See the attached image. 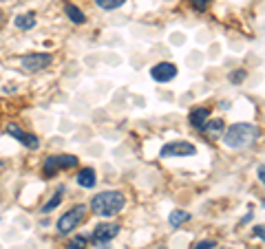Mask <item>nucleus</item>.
I'll return each mask as SVG.
<instances>
[{"instance_id":"nucleus-1","label":"nucleus","mask_w":265,"mask_h":249,"mask_svg":"<svg viewBox=\"0 0 265 249\" xmlns=\"http://www.w3.org/2000/svg\"><path fill=\"white\" fill-rule=\"evenodd\" d=\"M258 139V128L254 124H248V121H241V124H234L226 130L224 135V143L228 148H250Z\"/></svg>"},{"instance_id":"nucleus-2","label":"nucleus","mask_w":265,"mask_h":249,"mask_svg":"<svg viewBox=\"0 0 265 249\" xmlns=\"http://www.w3.org/2000/svg\"><path fill=\"white\" fill-rule=\"evenodd\" d=\"M91 210L98 216H115L117 212L124 210V196L119 192H100L98 196H93L91 201Z\"/></svg>"},{"instance_id":"nucleus-3","label":"nucleus","mask_w":265,"mask_h":249,"mask_svg":"<svg viewBox=\"0 0 265 249\" xmlns=\"http://www.w3.org/2000/svg\"><path fill=\"white\" fill-rule=\"evenodd\" d=\"M84 216H86V205H75V208H71L69 212H66V214L60 216V221H58V232H60V234L73 232V229L84 221Z\"/></svg>"},{"instance_id":"nucleus-4","label":"nucleus","mask_w":265,"mask_h":249,"mask_svg":"<svg viewBox=\"0 0 265 249\" xmlns=\"http://www.w3.org/2000/svg\"><path fill=\"white\" fill-rule=\"evenodd\" d=\"M51 64V56L49 53H29L20 60V66L25 69L27 73H38L42 69H47V66Z\"/></svg>"},{"instance_id":"nucleus-5","label":"nucleus","mask_w":265,"mask_h":249,"mask_svg":"<svg viewBox=\"0 0 265 249\" xmlns=\"http://www.w3.org/2000/svg\"><path fill=\"white\" fill-rule=\"evenodd\" d=\"M195 153H197L195 143H190V141H172V143L164 145L159 155L161 157H190Z\"/></svg>"},{"instance_id":"nucleus-6","label":"nucleus","mask_w":265,"mask_h":249,"mask_svg":"<svg viewBox=\"0 0 265 249\" xmlns=\"http://www.w3.org/2000/svg\"><path fill=\"white\" fill-rule=\"evenodd\" d=\"M117 234H119V225H115V223H100V225L93 229L91 238L98 242V245H104V242L115 238Z\"/></svg>"},{"instance_id":"nucleus-7","label":"nucleus","mask_w":265,"mask_h":249,"mask_svg":"<svg viewBox=\"0 0 265 249\" xmlns=\"http://www.w3.org/2000/svg\"><path fill=\"white\" fill-rule=\"evenodd\" d=\"M7 135L14 137V139H18V141H22V145H27L29 150H35V148L40 145V143H38V137L31 135V132H25L18 124H9V126H7Z\"/></svg>"},{"instance_id":"nucleus-8","label":"nucleus","mask_w":265,"mask_h":249,"mask_svg":"<svg viewBox=\"0 0 265 249\" xmlns=\"http://www.w3.org/2000/svg\"><path fill=\"white\" fill-rule=\"evenodd\" d=\"M174 75H177V66L170 62H159L150 69V77L155 82H170L174 80Z\"/></svg>"},{"instance_id":"nucleus-9","label":"nucleus","mask_w":265,"mask_h":249,"mask_svg":"<svg viewBox=\"0 0 265 249\" xmlns=\"http://www.w3.org/2000/svg\"><path fill=\"white\" fill-rule=\"evenodd\" d=\"M208 117H210L208 108H195V111L190 113V126H195L197 130H203V126H206Z\"/></svg>"},{"instance_id":"nucleus-10","label":"nucleus","mask_w":265,"mask_h":249,"mask_svg":"<svg viewBox=\"0 0 265 249\" xmlns=\"http://www.w3.org/2000/svg\"><path fill=\"white\" fill-rule=\"evenodd\" d=\"M75 181H77V185H82V187H93L95 185V170L93 168H82L80 172H77V177H75Z\"/></svg>"},{"instance_id":"nucleus-11","label":"nucleus","mask_w":265,"mask_h":249,"mask_svg":"<svg viewBox=\"0 0 265 249\" xmlns=\"http://www.w3.org/2000/svg\"><path fill=\"white\" fill-rule=\"evenodd\" d=\"M14 24L18 29H22V31H25V29H33L35 27V14H31V11H29V14H20L14 20Z\"/></svg>"},{"instance_id":"nucleus-12","label":"nucleus","mask_w":265,"mask_h":249,"mask_svg":"<svg viewBox=\"0 0 265 249\" xmlns=\"http://www.w3.org/2000/svg\"><path fill=\"white\" fill-rule=\"evenodd\" d=\"M64 11H66V16H69V20H71V22H75V24H84V22H86V16H84L82 11L75 7V5H71V3H69V5L64 7Z\"/></svg>"},{"instance_id":"nucleus-13","label":"nucleus","mask_w":265,"mask_h":249,"mask_svg":"<svg viewBox=\"0 0 265 249\" xmlns=\"http://www.w3.org/2000/svg\"><path fill=\"white\" fill-rule=\"evenodd\" d=\"M190 221V214L188 212H184V210H174L170 216H168V223H170L172 227H179V225H184V223H188Z\"/></svg>"},{"instance_id":"nucleus-14","label":"nucleus","mask_w":265,"mask_h":249,"mask_svg":"<svg viewBox=\"0 0 265 249\" xmlns=\"http://www.w3.org/2000/svg\"><path fill=\"white\" fill-rule=\"evenodd\" d=\"M224 121L221 119H212V121H206V126H203V132L206 135H210V137H214V135H219L221 130H224Z\"/></svg>"},{"instance_id":"nucleus-15","label":"nucleus","mask_w":265,"mask_h":249,"mask_svg":"<svg viewBox=\"0 0 265 249\" xmlns=\"http://www.w3.org/2000/svg\"><path fill=\"white\" fill-rule=\"evenodd\" d=\"M56 161H58V168H75L77 166V157H73V155H60V157H56Z\"/></svg>"},{"instance_id":"nucleus-16","label":"nucleus","mask_w":265,"mask_h":249,"mask_svg":"<svg viewBox=\"0 0 265 249\" xmlns=\"http://www.w3.org/2000/svg\"><path fill=\"white\" fill-rule=\"evenodd\" d=\"M95 3H98V7H102V9H106V11H113V9L122 7V5L126 3V0H95Z\"/></svg>"},{"instance_id":"nucleus-17","label":"nucleus","mask_w":265,"mask_h":249,"mask_svg":"<svg viewBox=\"0 0 265 249\" xmlns=\"http://www.w3.org/2000/svg\"><path fill=\"white\" fill-rule=\"evenodd\" d=\"M56 172H58V161H56V157H49L45 161V174L47 177H53Z\"/></svg>"},{"instance_id":"nucleus-18","label":"nucleus","mask_w":265,"mask_h":249,"mask_svg":"<svg viewBox=\"0 0 265 249\" xmlns=\"http://www.w3.org/2000/svg\"><path fill=\"white\" fill-rule=\"evenodd\" d=\"M60 201H62V190H58L56 194H53V198H51V201H49V203H47V205H45V208H42V212H45V214H47V212H51V210H56Z\"/></svg>"},{"instance_id":"nucleus-19","label":"nucleus","mask_w":265,"mask_h":249,"mask_svg":"<svg viewBox=\"0 0 265 249\" xmlns=\"http://www.w3.org/2000/svg\"><path fill=\"white\" fill-rule=\"evenodd\" d=\"M84 247H86V238H84V236H75V238L66 245V249H84Z\"/></svg>"},{"instance_id":"nucleus-20","label":"nucleus","mask_w":265,"mask_h":249,"mask_svg":"<svg viewBox=\"0 0 265 249\" xmlns=\"http://www.w3.org/2000/svg\"><path fill=\"white\" fill-rule=\"evenodd\" d=\"M245 80V71L241 69V71H232V75H230V82L232 84H239V82H243Z\"/></svg>"},{"instance_id":"nucleus-21","label":"nucleus","mask_w":265,"mask_h":249,"mask_svg":"<svg viewBox=\"0 0 265 249\" xmlns=\"http://www.w3.org/2000/svg\"><path fill=\"white\" fill-rule=\"evenodd\" d=\"M214 247H216L214 240H201V242H197L192 249H214Z\"/></svg>"},{"instance_id":"nucleus-22","label":"nucleus","mask_w":265,"mask_h":249,"mask_svg":"<svg viewBox=\"0 0 265 249\" xmlns=\"http://www.w3.org/2000/svg\"><path fill=\"white\" fill-rule=\"evenodd\" d=\"M192 5H195V9H199V11H203L208 7V0H192Z\"/></svg>"},{"instance_id":"nucleus-23","label":"nucleus","mask_w":265,"mask_h":249,"mask_svg":"<svg viewBox=\"0 0 265 249\" xmlns=\"http://www.w3.org/2000/svg\"><path fill=\"white\" fill-rule=\"evenodd\" d=\"M258 181H261V183L265 181V168L263 166H258Z\"/></svg>"},{"instance_id":"nucleus-24","label":"nucleus","mask_w":265,"mask_h":249,"mask_svg":"<svg viewBox=\"0 0 265 249\" xmlns=\"http://www.w3.org/2000/svg\"><path fill=\"white\" fill-rule=\"evenodd\" d=\"M254 236H258V238H263V225H256V227H254Z\"/></svg>"},{"instance_id":"nucleus-25","label":"nucleus","mask_w":265,"mask_h":249,"mask_svg":"<svg viewBox=\"0 0 265 249\" xmlns=\"http://www.w3.org/2000/svg\"><path fill=\"white\" fill-rule=\"evenodd\" d=\"M221 249H230V247H221Z\"/></svg>"},{"instance_id":"nucleus-26","label":"nucleus","mask_w":265,"mask_h":249,"mask_svg":"<svg viewBox=\"0 0 265 249\" xmlns=\"http://www.w3.org/2000/svg\"><path fill=\"white\" fill-rule=\"evenodd\" d=\"M0 18H3V11H0Z\"/></svg>"}]
</instances>
